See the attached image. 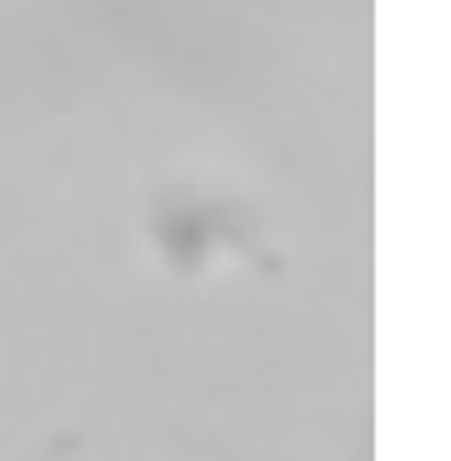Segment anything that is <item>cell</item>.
<instances>
[]
</instances>
